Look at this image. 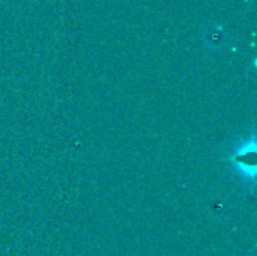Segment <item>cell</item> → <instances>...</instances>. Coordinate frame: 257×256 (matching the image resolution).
<instances>
[{"mask_svg": "<svg viewBox=\"0 0 257 256\" xmlns=\"http://www.w3.org/2000/svg\"><path fill=\"white\" fill-rule=\"evenodd\" d=\"M254 157H256V140L254 139L238 146L232 155V161L244 180L253 181L256 177V160H254Z\"/></svg>", "mask_w": 257, "mask_h": 256, "instance_id": "6da1fadb", "label": "cell"}]
</instances>
